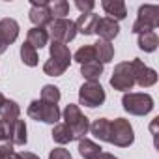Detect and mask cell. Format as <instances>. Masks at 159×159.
<instances>
[{"mask_svg": "<svg viewBox=\"0 0 159 159\" xmlns=\"http://www.w3.org/2000/svg\"><path fill=\"white\" fill-rule=\"evenodd\" d=\"M73 58H75V62H79L81 66L98 60V58H96V49H94V45H83V47H79Z\"/></svg>", "mask_w": 159, "mask_h": 159, "instance_id": "obj_25", "label": "cell"}, {"mask_svg": "<svg viewBox=\"0 0 159 159\" xmlns=\"http://www.w3.org/2000/svg\"><path fill=\"white\" fill-rule=\"evenodd\" d=\"M159 45V38L155 32H146V34H139V49L144 52H153Z\"/></svg>", "mask_w": 159, "mask_h": 159, "instance_id": "obj_24", "label": "cell"}, {"mask_svg": "<svg viewBox=\"0 0 159 159\" xmlns=\"http://www.w3.org/2000/svg\"><path fill=\"white\" fill-rule=\"evenodd\" d=\"M26 140H28V137H26V124H25V120L19 118L17 122L11 124V137H10V142H11L13 146H25Z\"/></svg>", "mask_w": 159, "mask_h": 159, "instance_id": "obj_20", "label": "cell"}, {"mask_svg": "<svg viewBox=\"0 0 159 159\" xmlns=\"http://www.w3.org/2000/svg\"><path fill=\"white\" fill-rule=\"evenodd\" d=\"M111 86L114 90L120 92H129L135 86V79H133V71H131V64L129 62H120L114 66L112 77H111Z\"/></svg>", "mask_w": 159, "mask_h": 159, "instance_id": "obj_9", "label": "cell"}, {"mask_svg": "<svg viewBox=\"0 0 159 159\" xmlns=\"http://www.w3.org/2000/svg\"><path fill=\"white\" fill-rule=\"evenodd\" d=\"M41 101L58 105V101H60V88L54 86V84H45L41 88Z\"/></svg>", "mask_w": 159, "mask_h": 159, "instance_id": "obj_28", "label": "cell"}, {"mask_svg": "<svg viewBox=\"0 0 159 159\" xmlns=\"http://www.w3.org/2000/svg\"><path fill=\"white\" fill-rule=\"evenodd\" d=\"M129 64H131L135 84H139L140 88H150V86H153L157 83V71L148 67L140 58H133Z\"/></svg>", "mask_w": 159, "mask_h": 159, "instance_id": "obj_10", "label": "cell"}, {"mask_svg": "<svg viewBox=\"0 0 159 159\" xmlns=\"http://www.w3.org/2000/svg\"><path fill=\"white\" fill-rule=\"evenodd\" d=\"M109 142L118 148H129L135 142V131L129 120L125 118L111 120V140Z\"/></svg>", "mask_w": 159, "mask_h": 159, "instance_id": "obj_5", "label": "cell"}, {"mask_svg": "<svg viewBox=\"0 0 159 159\" xmlns=\"http://www.w3.org/2000/svg\"><path fill=\"white\" fill-rule=\"evenodd\" d=\"M94 49H96V58L99 64H109L114 58V47L109 41L99 39L98 43H94Z\"/></svg>", "mask_w": 159, "mask_h": 159, "instance_id": "obj_21", "label": "cell"}, {"mask_svg": "<svg viewBox=\"0 0 159 159\" xmlns=\"http://www.w3.org/2000/svg\"><path fill=\"white\" fill-rule=\"evenodd\" d=\"M30 4H32V10L28 13L30 21L34 26L38 28H45L52 23V17L49 13V2L47 0H30Z\"/></svg>", "mask_w": 159, "mask_h": 159, "instance_id": "obj_11", "label": "cell"}, {"mask_svg": "<svg viewBox=\"0 0 159 159\" xmlns=\"http://www.w3.org/2000/svg\"><path fill=\"white\" fill-rule=\"evenodd\" d=\"M94 34H98L99 39L111 43V41L120 34V25H118V21H114V19H111V17H101V19H98V23H96Z\"/></svg>", "mask_w": 159, "mask_h": 159, "instance_id": "obj_13", "label": "cell"}, {"mask_svg": "<svg viewBox=\"0 0 159 159\" xmlns=\"http://www.w3.org/2000/svg\"><path fill=\"white\" fill-rule=\"evenodd\" d=\"M90 133L96 139H99L103 142H109L111 140V120H107V118L94 120V124H90Z\"/></svg>", "mask_w": 159, "mask_h": 159, "instance_id": "obj_15", "label": "cell"}, {"mask_svg": "<svg viewBox=\"0 0 159 159\" xmlns=\"http://www.w3.org/2000/svg\"><path fill=\"white\" fill-rule=\"evenodd\" d=\"M49 13L52 19H66V15L69 13V4L66 0H54L49 2Z\"/></svg>", "mask_w": 159, "mask_h": 159, "instance_id": "obj_26", "label": "cell"}, {"mask_svg": "<svg viewBox=\"0 0 159 159\" xmlns=\"http://www.w3.org/2000/svg\"><path fill=\"white\" fill-rule=\"evenodd\" d=\"M101 73H103V64H99L98 60L81 66V75L86 79V81H98L101 77Z\"/></svg>", "mask_w": 159, "mask_h": 159, "instance_id": "obj_23", "label": "cell"}, {"mask_svg": "<svg viewBox=\"0 0 159 159\" xmlns=\"http://www.w3.org/2000/svg\"><path fill=\"white\" fill-rule=\"evenodd\" d=\"M0 159H2V153H0Z\"/></svg>", "mask_w": 159, "mask_h": 159, "instance_id": "obj_36", "label": "cell"}, {"mask_svg": "<svg viewBox=\"0 0 159 159\" xmlns=\"http://www.w3.org/2000/svg\"><path fill=\"white\" fill-rule=\"evenodd\" d=\"M105 99H107L105 90L98 81H86V83H83L81 88H79V103L88 107V109L101 107L105 103Z\"/></svg>", "mask_w": 159, "mask_h": 159, "instance_id": "obj_7", "label": "cell"}, {"mask_svg": "<svg viewBox=\"0 0 159 159\" xmlns=\"http://www.w3.org/2000/svg\"><path fill=\"white\" fill-rule=\"evenodd\" d=\"M159 26V6L155 4H144L139 8L137 21L131 26L133 34H146V32H155Z\"/></svg>", "mask_w": 159, "mask_h": 159, "instance_id": "obj_3", "label": "cell"}, {"mask_svg": "<svg viewBox=\"0 0 159 159\" xmlns=\"http://www.w3.org/2000/svg\"><path fill=\"white\" fill-rule=\"evenodd\" d=\"M52 140L54 142H58V144H67V142H71V140H75V137H73V133H71V129L62 122V124H54V129H52Z\"/></svg>", "mask_w": 159, "mask_h": 159, "instance_id": "obj_22", "label": "cell"}, {"mask_svg": "<svg viewBox=\"0 0 159 159\" xmlns=\"http://www.w3.org/2000/svg\"><path fill=\"white\" fill-rule=\"evenodd\" d=\"M26 41L38 51V49H43V47L47 45V41H49V34H47L45 28L32 26V28L28 30V34H26Z\"/></svg>", "mask_w": 159, "mask_h": 159, "instance_id": "obj_18", "label": "cell"}, {"mask_svg": "<svg viewBox=\"0 0 159 159\" xmlns=\"http://www.w3.org/2000/svg\"><path fill=\"white\" fill-rule=\"evenodd\" d=\"M124 109L133 114V116H146L153 109V98L150 94H140V92H127L122 98Z\"/></svg>", "mask_w": 159, "mask_h": 159, "instance_id": "obj_4", "label": "cell"}, {"mask_svg": "<svg viewBox=\"0 0 159 159\" xmlns=\"http://www.w3.org/2000/svg\"><path fill=\"white\" fill-rule=\"evenodd\" d=\"M49 51H51V58L43 64L45 75H49V77H60V75H64L66 69L71 64V52H69L67 45L52 41L51 47H49Z\"/></svg>", "mask_w": 159, "mask_h": 159, "instance_id": "obj_1", "label": "cell"}, {"mask_svg": "<svg viewBox=\"0 0 159 159\" xmlns=\"http://www.w3.org/2000/svg\"><path fill=\"white\" fill-rule=\"evenodd\" d=\"M101 8L114 21H122V19L127 17V8H125V4L122 2V0H103Z\"/></svg>", "mask_w": 159, "mask_h": 159, "instance_id": "obj_14", "label": "cell"}, {"mask_svg": "<svg viewBox=\"0 0 159 159\" xmlns=\"http://www.w3.org/2000/svg\"><path fill=\"white\" fill-rule=\"evenodd\" d=\"M0 153H2V159H21V155L13 150L11 142H4L0 146Z\"/></svg>", "mask_w": 159, "mask_h": 159, "instance_id": "obj_29", "label": "cell"}, {"mask_svg": "<svg viewBox=\"0 0 159 159\" xmlns=\"http://www.w3.org/2000/svg\"><path fill=\"white\" fill-rule=\"evenodd\" d=\"M98 159H118V157H116V155H112V153H109V152H101Z\"/></svg>", "mask_w": 159, "mask_h": 159, "instance_id": "obj_34", "label": "cell"}, {"mask_svg": "<svg viewBox=\"0 0 159 159\" xmlns=\"http://www.w3.org/2000/svg\"><path fill=\"white\" fill-rule=\"evenodd\" d=\"M4 101H6V98H4V94H2V92H0V107L4 105Z\"/></svg>", "mask_w": 159, "mask_h": 159, "instance_id": "obj_35", "label": "cell"}, {"mask_svg": "<svg viewBox=\"0 0 159 159\" xmlns=\"http://www.w3.org/2000/svg\"><path fill=\"white\" fill-rule=\"evenodd\" d=\"M49 159H71V153L66 148H54V150H51Z\"/></svg>", "mask_w": 159, "mask_h": 159, "instance_id": "obj_32", "label": "cell"}, {"mask_svg": "<svg viewBox=\"0 0 159 159\" xmlns=\"http://www.w3.org/2000/svg\"><path fill=\"white\" fill-rule=\"evenodd\" d=\"M98 19H99V17H98L94 11H92V13H84V15H79V19L75 21L77 32H81V34H84V36H92Z\"/></svg>", "mask_w": 159, "mask_h": 159, "instance_id": "obj_16", "label": "cell"}, {"mask_svg": "<svg viewBox=\"0 0 159 159\" xmlns=\"http://www.w3.org/2000/svg\"><path fill=\"white\" fill-rule=\"evenodd\" d=\"M101 152H103V148L99 144H96L94 140L86 139V137L79 140V153H81L84 159H98Z\"/></svg>", "mask_w": 159, "mask_h": 159, "instance_id": "obj_17", "label": "cell"}, {"mask_svg": "<svg viewBox=\"0 0 159 159\" xmlns=\"http://www.w3.org/2000/svg\"><path fill=\"white\" fill-rule=\"evenodd\" d=\"M62 116H64V124L71 129L75 140H81V139L86 137V133L90 131V120L83 114L79 105H73V103L66 105Z\"/></svg>", "mask_w": 159, "mask_h": 159, "instance_id": "obj_2", "label": "cell"}, {"mask_svg": "<svg viewBox=\"0 0 159 159\" xmlns=\"http://www.w3.org/2000/svg\"><path fill=\"white\" fill-rule=\"evenodd\" d=\"M28 116L36 122H45V124H58L62 112L58 109V105H52V103H45L41 99H34L30 105H28Z\"/></svg>", "mask_w": 159, "mask_h": 159, "instance_id": "obj_6", "label": "cell"}, {"mask_svg": "<svg viewBox=\"0 0 159 159\" xmlns=\"http://www.w3.org/2000/svg\"><path fill=\"white\" fill-rule=\"evenodd\" d=\"M19 116H21V107L17 105V101H13V99H6L4 105L0 107V118L6 120L8 124H13V122L19 120Z\"/></svg>", "mask_w": 159, "mask_h": 159, "instance_id": "obj_19", "label": "cell"}, {"mask_svg": "<svg viewBox=\"0 0 159 159\" xmlns=\"http://www.w3.org/2000/svg\"><path fill=\"white\" fill-rule=\"evenodd\" d=\"M19 36V23L15 19H0V54H4L6 49L17 39Z\"/></svg>", "mask_w": 159, "mask_h": 159, "instance_id": "obj_12", "label": "cell"}, {"mask_svg": "<svg viewBox=\"0 0 159 159\" xmlns=\"http://www.w3.org/2000/svg\"><path fill=\"white\" fill-rule=\"evenodd\" d=\"M11 137V124L0 118V142H10Z\"/></svg>", "mask_w": 159, "mask_h": 159, "instance_id": "obj_31", "label": "cell"}, {"mask_svg": "<svg viewBox=\"0 0 159 159\" xmlns=\"http://www.w3.org/2000/svg\"><path fill=\"white\" fill-rule=\"evenodd\" d=\"M47 34L52 41H58V43L66 45V43L73 41L75 36H77L75 21H71V19H52V23L49 25Z\"/></svg>", "mask_w": 159, "mask_h": 159, "instance_id": "obj_8", "label": "cell"}, {"mask_svg": "<svg viewBox=\"0 0 159 159\" xmlns=\"http://www.w3.org/2000/svg\"><path fill=\"white\" fill-rule=\"evenodd\" d=\"M94 6H96L94 0H77V2H75V8L81 11V15H84V13H92Z\"/></svg>", "mask_w": 159, "mask_h": 159, "instance_id": "obj_30", "label": "cell"}, {"mask_svg": "<svg viewBox=\"0 0 159 159\" xmlns=\"http://www.w3.org/2000/svg\"><path fill=\"white\" fill-rule=\"evenodd\" d=\"M21 58H23V62H25L26 66H30V67L38 66V51H36L28 41H25V43L21 45Z\"/></svg>", "mask_w": 159, "mask_h": 159, "instance_id": "obj_27", "label": "cell"}, {"mask_svg": "<svg viewBox=\"0 0 159 159\" xmlns=\"http://www.w3.org/2000/svg\"><path fill=\"white\" fill-rule=\"evenodd\" d=\"M19 155H21V159H39V157H38L36 153H32V152H21Z\"/></svg>", "mask_w": 159, "mask_h": 159, "instance_id": "obj_33", "label": "cell"}]
</instances>
